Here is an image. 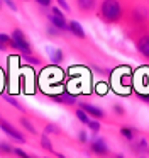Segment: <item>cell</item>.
Here are the masks:
<instances>
[{"label":"cell","instance_id":"obj_1","mask_svg":"<svg viewBox=\"0 0 149 158\" xmlns=\"http://www.w3.org/2000/svg\"><path fill=\"white\" fill-rule=\"evenodd\" d=\"M98 19L105 24H119L125 15L122 0H102L97 12Z\"/></svg>","mask_w":149,"mask_h":158},{"label":"cell","instance_id":"obj_2","mask_svg":"<svg viewBox=\"0 0 149 158\" xmlns=\"http://www.w3.org/2000/svg\"><path fill=\"white\" fill-rule=\"evenodd\" d=\"M88 150H90V153L97 158H108L110 156V148H108L107 141L100 136H95V134H93V138L88 141Z\"/></svg>","mask_w":149,"mask_h":158},{"label":"cell","instance_id":"obj_3","mask_svg":"<svg viewBox=\"0 0 149 158\" xmlns=\"http://www.w3.org/2000/svg\"><path fill=\"white\" fill-rule=\"evenodd\" d=\"M10 38H12L14 43H15V51L22 53V56L24 55H32V53H34L32 51V46H30L29 39H27L26 32H24L22 29L15 27L12 31V34H10Z\"/></svg>","mask_w":149,"mask_h":158},{"label":"cell","instance_id":"obj_4","mask_svg":"<svg viewBox=\"0 0 149 158\" xmlns=\"http://www.w3.org/2000/svg\"><path fill=\"white\" fill-rule=\"evenodd\" d=\"M76 106L80 107L83 112H87L88 116H90V119H97V121L103 119V121H107V114H105V110L100 109L98 106H93V104H90V102H78Z\"/></svg>","mask_w":149,"mask_h":158},{"label":"cell","instance_id":"obj_5","mask_svg":"<svg viewBox=\"0 0 149 158\" xmlns=\"http://www.w3.org/2000/svg\"><path fill=\"white\" fill-rule=\"evenodd\" d=\"M134 46L142 58L149 60V34L147 32H139L134 38Z\"/></svg>","mask_w":149,"mask_h":158},{"label":"cell","instance_id":"obj_6","mask_svg":"<svg viewBox=\"0 0 149 158\" xmlns=\"http://www.w3.org/2000/svg\"><path fill=\"white\" fill-rule=\"evenodd\" d=\"M0 129H2L9 138H12L14 141H17V143H22V144H24V143L27 141L26 136H24V134L20 133L17 127H14L12 124H10L9 121H5V119H0Z\"/></svg>","mask_w":149,"mask_h":158},{"label":"cell","instance_id":"obj_7","mask_svg":"<svg viewBox=\"0 0 149 158\" xmlns=\"http://www.w3.org/2000/svg\"><path fill=\"white\" fill-rule=\"evenodd\" d=\"M51 100L56 104H61V106H66V107H73L78 104L76 97L73 94H68V92H63V94H54L51 95Z\"/></svg>","mask_w":149,"mask_h":158},{"label":"cell","instance_id":"obj_8","mask_svg":"<svg viewBox=\"0 0 149 158\" xmlns=\"http://www.w3.org/2000/svg\"><path fill=\"white\" fill-rule=\"evenodd\" d=\"M129 150H131L134 155H144V153H147L149 144H147V141H146L144 138H139V139H134V141L129 143Z\"/></svg>","mask_w":149,"mask_h":158},{"label":"cell","instance_id":"obj_9","mask_svg":"<svg viewBox=\"0 0 149 158\" xmlns=\"http://www.w3.org/2000/svg\"><path fill=\"white\" fill-rule=\"evenodd\" d=\"M68 32H71V34L74 36L76 39H87V34H85V31H83V26L80 24V22H76V21H70L68 22Z\"/></svg>","mask_w":149,"mask_h":158},{"label":"cell","instance_id":"obj_10","mask_svg":"<svg viewBox=\"0 0 149 158\" xmlns=\"http://www.w3.org/2000/svg\"><path fill=\"white\" fill-rule=\"evenodd\" d=\"M47 21L51 26H54L56 29H59L61 32H68V21L66 17H56L53 14H47Z\"/></svg>","mask_w":149,"mask_h":158},{"label":"cell","instance_id":"obj_11","mask_svg":"<svg viewBox=\"0 0 149 158\" xmlns=\"http://www.w3.org/2000/svg\"><path fill=\"white\" fill-rule=\"evenodd\" d=\"M119 133H120V136L124 138L125 141H129V143H131V141L137 139V136L141 134V131L135 129V127H132V126H122Z\"/></svg>","mask_w":149,"mask_h":158},{"label":"cell","instance_id":"obj_12","mask_svg":"<svg viewBox=\"0 0 149 158\" xmlns=\"http://www.w3.org/2000/svg\"><path fill=\"white\" fill-rule=\"evenodd\" d=\"M76 2V7L81 14H87V12H91L97 5V0H74Z\"/></svg>","mask_w":149,"mask_h":158},{"label":"cell","instance_id":"obj_13","mask_svg":"<svg viewBox=\"0 0 149 158\" xmlns=\"http://www.w3.org/2000/svg\"><path fill=\"white\" fill-rule=\"evenodd\" d=\"M17 121H19V124H20V126H22L26 131H27V133H30L32 136H39V133H37L36 126L32 124V121H30L29 117H26V116H20Z\"/></svg>","mask_w":149,"mask_h":158},{"label":"cell","instance_id":"obj_14","mask_svg":"<svg viewBox=\"0 0 149 158\" xmlns=\"http://www.w3.org/2000/svg\"><path fill=\"white\" fill-rule=\"evenodd\" d=\"M2 99L5 100V102H9L10 106L14 107V109H17V110H20V112H27V109H26V106H24L20 100H17L15 97H12V95H9V94H2Z\"/></svg>","mask_w":149,"mask_h":158},{"label":"cell","instance_id":"obj_15","mask_svg":"<svg viewBox=\"0 0 149 158\" xmlns=\"http://www.w3.org/2000/svg\"><path fill=\"white\" fill-rule=\"evenodd\" d=\"M39 144H41L42 150H46V151H49V153L56 155V150H54V146H53V141L49 139V136H47L46 133L39 134Z\"/></svg>","mask_w":149,"mask_h":158},{"label":"cell","instance_id":"obj_16","mask_svg":"<svg viewBox=\"0 0 149 158\" xmlns=\"http://www.w3.org/2000/svg\"><path fill=\"white\" fill-rule=\"evenodd\" d=\"M64 61V51L59 48L56 49H51V63L53 65H61Z\"/></svg>","mask_w":149,"mask_h":158},{"label":"cell","instance_id":"obj_17","mask_svg":"<svg viewBox=\"0 0 149 158\" xmlns=\"http://www.w3.org/2000/svg\"><path fill=\"white\" fill-rule=\"evenodd\" d=\"M22 58H24V61H26L27 65H34V66H41V65H42V60H41L39 56H34V55H24Z\"/></svg>","mask_w":149,"mask_h":158},{"label":"cell","instance_id":"obj_18","mask_svg":"<svg viewBox=\"0 0 149 158\" xmlns=\"http://www.w3.org/2000/svg\"><path fill=\"white\" fill-rule=\"evenodd\" d=\"M112 112H114L115 116H119V117H124L125 114H127V110H125V107L122 106L120 102H114L112 104Z\"/></svg>","mask_w":149,"mask_h":158},{"label":"cell","instance_id":"obj_19","mask_svg":"<svg viewBox=\"0 0 149 158\" xmlns=\"http://www.w3.org/2000/svg\"><path fill=\"white\" fill-rule=\"evenodd\" d=\"M87 127H88V131H90V133L97 134V133H100L102 124H100V121H97V119H90V121H88V124H87Z\"/></svg>","mask_w":149,"mask_h":158},{"label":"cell","instance_id":"obj_20","mask_svg":"<svg viewBox=\"0 0 149 158\" xmlns=\"http://www.w3.org/2000/svg\"><path fill=\"white\" fill-rule=\"evenodd\" d=\"M44 133L49 136V134H56V136H59L61 134V129L56 126V124H53V123H47L46 126H44Z\"/></svg>","mask_w":149,"mask_h":158},{"label":"cell","instance_id":"obj_21","mask_svg":"<svg viewBox=\"0 0 149 158\" xmlns=\"http://www.w3.org/2000/svg\"><path fill=\"white\" fill-rule=\"evenodd\" d=\"M0 155H14V144L0 141Z\"/></svg>","mask_w":149,"mask_h":158},{"label":"cell","instance_id":"obj_22","mask_svg":"<svg viewBox=\"0 0 149 158\" xmlns=\"http://www.w3.org/2000/svg\"><path fill=\"white\" fill-rule=\"evenodd\" d=\"M74 116H76V119L80 121L81 124H85V126H87L88 121H90V116H88L87 112H83L81 109H76V110H74Z\"/></svg>","mask_w":149,"mask_h":158},{"label":"cell","instance_id":"obj_23","mask_svg":"<svg viewBox=\"0 0 149 158\" xmlns=\"http://www.w3.org/2000/svg\"><path fill=\"white\" fill-rule=\"evenodd\" d=\"M46 34L49 36V38H59V36H63V32H61L59 29H56L54 26L49 24V26L46 27Z\"/></svg>","mask_w":149,"mask_h":158},{"label":"cell","instance_id":"obj_24","mask_svg":"<svg viewBox=\"0 0 149 158\" xmlns=\"http://www.w3.org/2000/svg\"><path fill=\"white\" fill-rule=\"evenodd\" d=\"M88 141H90L88 131H87V129H80V131H78V143H81V144H88Z\"/></svg>","mask_w":149,"mask_h":158},{"label":"cell","instance_id":"obj_25","mask_svg":"<svg viewBox=\"0 0 149 158\" xmlns=\"http://www.w3.org/2000/svg\"><path fill=\"white\" fill-rule=\"evenodd\" d=\"M14 155L19 156V158H37V156H34V155H27L22 148H17V146H14Z\"/></svg>","mask_w":149,"mask_h":158},{"label":"cell","instance_id":"obj_26","mask_svg":"<svg viewBox=\"0 0 149 158\" xmlns=\"http://www.w3.org/2000/svg\"><path fill=\"white\" fill-rule=\"evenodd\" d=\"M49 9H51V14H53V15H56V17H66V15H64V12L61 10L59 7H56V5H51Z\"/></svg>","mask_w":149,"mask_h":158},{"label":"cell","instance_id":"obj_27","mask_svg":"<svg viewBox=\"0 0 149 158\" xmlns=\"http://www.w3.org/2000/svg\"><path fill=\"white\" fill-rule=\"evenodd\" d=\"M2 4H5L12 12H17V10H19V7H17V4L14 2V0H2Z\"/></svg>","mask_w":149,"mask_h":158},{"label":"cell","instance_id":"obj_28","mask_svg":"<svg viewBox=\"0 0 149 158\" xmlns=\"http://www.w3.org/2000/svg\"><path fill=\"white\" fill-rule=\"evenodd\" d=\"M56 4H58V7H59V9H63V12H70L71 10L66 0H56Z\"/></svg>","mask_w":149,"mask_h":158},{"label":"cell","instance_id":"obj_29","mask_svg":"<svg viewBox=\"0 0 149 158\" xmlns=\"http://www.w3.org/2000/svg\"><path fill=\"white\" fill-rule=\"evenodd\" d=\"M36 4L42 9H49L53 5V0H36Z\"/></svg>","mask_w":149,"mask_h":158},{"label":"cell","instance_id":"obj_30","mask_svg":"<svg viewBox=\"0 0 149 158\" xmlns=\"http://www.w3.org/2000/svg\"><path fill=\"white\" fill-rule=\"evenodd\" d=\"M137 97H139L141 100H144V102L149 104V94H137Z\"/></svg>","mask_w":149,"mask_h":158},{"label":"cell","instance_id":"obj_31","mask_svg":"<svg viewBox=\"0 0 149 158\" xmlns=\"http://www.w3.org/2000/svg\"><path fill=\"white\" fill-rule=\"evenodd\" d=\"M112 158H125L122 153H115V155H112Z\"/></svg>","mask_w":149,"mask_h":158},{"label":"cell","instance_id":"obj_32","mask_svg":"<svg viewBox=\"0 0 149 158\" xmlns=\"http://www.w3.org/2000/svg\"><path fill=\"white\" fill-rule=\"evenodd\" d=\"M7 49H9V48H7L5 44H2V43H0V51H7Z\"/></svg>","mask_w":149,"mask_h":158},{"label":"cell","instance_id":"obj_33","mask_svg":"<svg viewBox=\"0 0 149 158\" xmlns=\"http://www.w3.org/2000/svg\"><path fill=\"white\" fill-rule=\"evenodd\" d=\"M2 5H3V4H2V0H0V9H2Z\"/></svg>","mask_w":149,"mask_h":158},{"label":"cell","instance_id":"obj_34","mask_svg":"<svg viewBox=\"0 0 149 158\" xmlns=\"http://www.w3.org/2000/svg\"><path fill=\"white\" fill-rule=\"evenodd\" d=\"M44 158H51V156H44Z\"/></svg>","mask_w":149,"mask_h":158},{"label":"cell","instance_id":"obj_35","mask_svg":"<svg viewBox=\"0 0 149 158\" xmlns=\"http://www.w3.org/2000/svg\"><path fill=\"white\" fill-rule=\"evenodd\" d=\"M24 2H27V0H24Z\"/></svg>","mask_w":149,"mask_h":158},{"label":"cell","instance_id":"obj_36","mask_svg":"<svg viewBox=\"0 0 149 158\" xmlns=\"http://www.w3.org/2000/svg\"><path fill=\"white\" fill-rule=\"evenodd\" d=\"M0 119H2V116H0Z\"/></svg>","mask_w":149,"mask_h":158},{"label":"cell","instance_id":"obj_37","mask_svg":"<svg viewBox=\"0 0 149 158\" xmlns=\"http://www.w3.org/2000/svg\"><path fill=\"white\" fill-rule=\"evenodd\" d=\"M147 153H149V150H147Z\"/></svg>","mask_w":149,"mask_h":158}]
</instances>
